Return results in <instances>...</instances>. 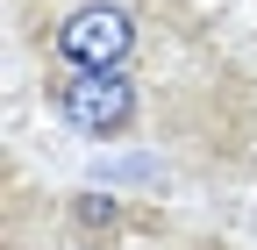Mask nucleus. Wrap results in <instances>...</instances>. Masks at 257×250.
Returning a JSON list of instances; mask_svg holds the SVG:
<instances>
[{"instance_id": "f257e3e1", "label": "nucleus", "mask_w": 257, "mask_h": 250, "mask_svg": "<svg viewBox=\"0 0 257 250\" xmlns=\"http://www.w3.org/2000/svg\"><path fill=\"white\" fill-rule=\"evenodd\" d=\"M57 65L64 72H128V57H136V15L121 8V0H86L57 22Z\"/></svg>"}, {"instance_id": "7ed1b4c3", "label": "nucleus", "mask_w": 257, "mask_h": 250, "mask_svg": "<svg viewBox=\"0 0 257 250\" xmlns=\"http://www.w3.org/2000/svg\"><path fill=\"white\" fill-rule=\"evenodd\" d=\"M72 214H79L86 229H114V222H121V200H107V193H79Z\"/></svg>"}, {"instance_id": "f03ea898", "label": "nucleus", "mask_w": 257, "mask_h": 250, "mask_svg": "<svg viewBox=\"0 0 257 250\" xmlns=\"http://www.w3.org/2000/svg\"><path fill=\"white\" fill-rule=\"evenodd\" d=\"M50 107L79 136H128L143 114V93L128 72H64V79H50Z\"/></svg>"}]
</instances>
